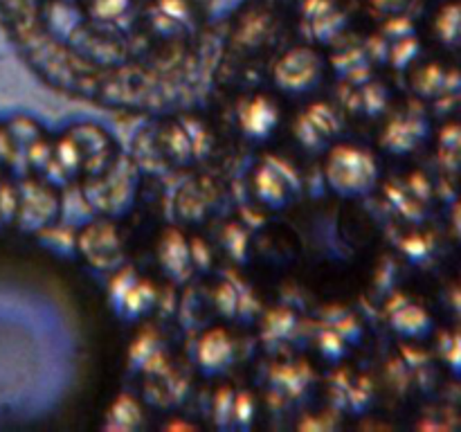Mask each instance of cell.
<instances>
[{"label": "cell", "instance_id": "6da1fadb", "mask_svg": "<svg viewBox=\"0 0 461 432\" xmlns=\"http://www.w3.org/2000/svg\"><path fill=\"white\" fill-rule=\"evenodd\" d=\"M376 162L363 148L338 147L327 160L329 187L345 198L365 196L376 184Z\"/></svg>", "mask_w": 461, "mask_h": 432}, {"label": "cell", "instance_id": "7a4b0ae2", "mask_svg": "<svg viewBox=\"0 0 461 432\" xmlns=\"http://www.w3.org/2000/svg\"><path fill=\"white\" fill-rule=\"evenodd\" d=\"M275 84L286 94H309L322 84V58L309 48L291 50L275 68Z\"/></svg>", "mask_w": 461, "mask_h": 432}, {"label": "cell", "instance_id": "3957f363", "mask_svg": "<svg viewBox=\"0 0 461 432\" xmlns=\"http://www.w3.org/2000/svg\"><path fill=\"white\" fill-rule=\"evenodd\" d=\"M111 302L120 318L135 320L151 310V306L156 304V291L151 284L140 282L131 270H126L113 282Z\"/></svg>", "mask_w": 461, "mask_h": 432}, {"label": "cell", "instance_id": "277c9868", "mask_svg": "<svg viewBox=\"0 0 461 432\" xmlns=\"http://www.w3.org/2000/svg\"><path fill=\"white\" fill-rule=\"evenodd\" d=\"M297 174L277 158H268L257 174V194L268 207H284L297 192Z\"/></svg>", "mask_w": 461, "mask_h": 432}, {"label": "cell", "instance_id": "5b68a950", "mask_svg": "<svg viewBox=\"0 0 461 432\" xmlns=\"http://www.w3.org/2000/svg\"><path fill=\"white\" fill-rule=\"evenodd\" d=\"M302 16H304L311 39L322 40V43H329L347 25L345 12L338 7L336 0H306Z\"/></svg>", "mask_w": 461, "mask_h": 432}, {"label": "cell", "instance_id": "8992f818", "mask_svg": "<svg viewBox=\"0 0 461 432\" xmlns=\"http://www.w3.org/2000/svg\"><path fill=\"white\" fill-rule=\"evenodd\" d=\"M79 248L88 256L90 264L99 266V268H111L113 264L120 261V241L111 225L97 223L86 230L79 238Z\"/></svg>", "mask_w": 461, "mask_h": 432}, {"label": "cell", "instance_id": "52a82bcc", "mask_svg": "<svg viewBox=\"0 0 461 432\" xmlns=\"http://www.w3.org/2000/svg\"><path fill=\"white\" fill-rule=\"evenodd\" d=\"M279 122V111L270 99L266 97H255L250 102L243 104V108L239 111V124L241 130L250 140H266L275 133Z\"/></svg>", "mask_w": 461, "mask_h": 432}, {"label": "cell", "instance_id": "ba28073f", "mask_svg": "<svg viewBox=\"0 0 461 432\" xmlns=\"http://www.w3.org/2000/svg\"><path fill=\"white\" fill-rule=\"evenodd\" d=\"M297 138L304 142V147L320 148L324 147L329 138H333L338 130V120L329 106H313L304 117L297 122Z\"/></svg>", "mask_w": 461, "mask_h": 432}, {"label": "cell", "instance_id": "9c48e42d", "mask_svg": "<svg viewBox=\"0 0 461 432\" xmlns=\"http://www.w3.org/2000/svg\"><path fill=\"white\" fill-rule=\"evenodd\" d=\"M160 264L165 273L176 282H185L192 273V252L178 232H167L160 241Z\"/></svg>", "mask_w": 461, "mask_h": 432}, {"label": "cell", "instance_id": "30bf717a", "mask_svg": "<svg viewBox=\"0 0 461 432\" xmlns=\"http://www.w3.org/2000/svg\"><path fill=\"white\" fill-rule=\"evenodd\" d=\"M232 340L223 331L207 333L198 346V364L205 374H219L232 364Z\"/></svg>", "mask_w": 461, "mask_h": 432}, {"label": "cell", "instance_id": "8fae6325", "mask_svg": "<svg viewBox=\"0 0 461 432\" xmlns=\"http://www.w3.org/2000/svg\"><path fill=\"white\" fill-rule=\"evenodd\" d=\"M54 212H57V202H54L52 194L36 187V184H25V189L21 194V219L30 228L45 225L52 219Z\"/></svg>", "mask_w": 461, "mask_h": 432}, {"label": "cell", "instance_id": "7c38bea8", "mask_svg": "<svg viewBox=\"0 0 461 432\" xmlns=\"http://www.w3.org/2000/svg\"><path fill=\"white\" fill-rule=\"evenodd\" d=\"M140 421H142V412H140L138 403H135L133 399H129V396H122V399L113 405L108 426L117 428V430H131V428L138 426Z\"/></svg>", "mask_w": 461, "mask_h": 432}, {"label": "cell", "instance_id": "4fadbf2b", "mask_svg": "<svg viewBox=\"0 0 461 432\" xmlns=\"http://www.w3.org/2000/svg\"><path fill=\"white\" fill-rule=\"evenodd\" d=\"M133 0H90V14L97 21H117L126 16Z\"/></svg>", "mask_w": 461, "mask_h": 432}, {"label": "cell", "instance_id": "5bb4252c", "mask_svg": "<svg viewBox=\"0 0 461 432\" xmlns=\"http://www.w3.org/2000/svg\"><path fill=\"white\" fill-rule=\"evenodd\" d=\"M426 324V318L419 309H412V306H405L401 313L394 315V327L403 333H417V327H423Z\"/></svg>", "mask_w": 461, "mask_h": 432}, {"label": "cell", "instance_id": "9a60e30c", "mask_svg": "<svg viewBox=\"0 0 461 432\" xmlns=\"http://www.w3.org/2000/svg\"><path fill=\"white\" fill-rule=\"evenodd\" d=\"M16 194L7 184H0V223L9 220L12 216H16Z\"/></svg>", "mask_w": 461, "mask_h": 432}, {"label": "cell", "instance_id": "2e32d148", "mask_svg": "<svg viewBox=\"0 0 461 432\" xmlns=\"http://www.w3.org/2000/svg\"><path fill=\"white\" fill-rule=\"evenodd\" d=\"M408 4V0H372V7L378 14H396Z\"/></svg>", "mask_w": 461, "mask_h": 432}, {"label": "cell", "instance_id": "e0dca14e", "mask_svg": "<svg viewBox=\"0 0 461 432\" xmlns=\"http://www.w3.org/2000/svg\"><path fill=\"white\" fill-rule=\"evenodd\" d=\"M7 153H9V140H7V135L0 130V165L7 160Z\"/></svg>", "mask_w": 461, "mask_h": 432}]
</instances>
